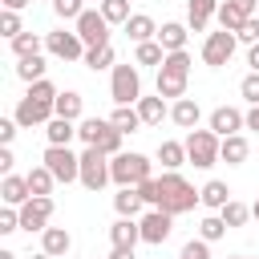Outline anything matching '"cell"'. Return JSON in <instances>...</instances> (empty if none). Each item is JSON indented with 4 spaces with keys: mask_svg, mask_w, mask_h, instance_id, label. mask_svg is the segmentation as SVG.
<instances>
[{
    "mask_svg": "<svg viewBox=\"0 0 259 259\" xmlns=\"http://www.w3.org/2000/svg\"><path fill=\"white\" fill-rule=\"evenodd\" d=\"M45 69H49V65H45V57H40V53H32V57H20V61H16V77H20V81H28V85H32V81H45Z\"/></svg>",
    "mask_w": 259,
    "mask_h": 259,
    "instance_id": "33",
    "label": "cell"
},
{
    "mask_svg": "<svg viewBox=\"0 0 259 259\" xmlns=\"http://www.w3.org/2000/svg\"><path fill=\"white\" fill-rule=\"evenodd\" d=\"M97 4H101V0H97Z\"/></svg>",
    "mask_w": 259,
    "mask_h": 259,
    "instance_id": "60",
    "label": "cell"
},
{
    "mask_svg": "<svg viewBox=\"0 0 259 259\" xmlns=\"http://www.w3.org/2000/svg\"><path fill=\"white\" fill-rule=\"evenodd\" d=\"M73 28H77V36L85 40V49H97V45H109V20L101 16V8H85L77 20H73Z\"/></svg>",
    "mask_w": 259,
    "mask_h": 259,
    "instance_id": "11",
    "label": "cell"
},
{
    "mask_svg": "<svg viewBox=\"0 0 259 259\" xmlns=\"http://www.w3.org/2000/svg\"><path fill=\"white\" fill-rule=\"evenodd\" d=\"M109 174H113V186H138V182L154 178V162L138 150H121L109 158Z\"/></svg>",
    "mask_w": 259,
    "mask_h": 259,
    "instance_id": "4",
    "label": "cell"
},
{
    "mask_svg": "<svg viewBox=\"0 0 259 259\" xmlns=\"http://www.w3.org/2000/svg\"><path fill=\"white\" fill-rule=\"evenodd\" d=\"M235 45H239V36H235V32H227V28H219V32H206V40H202V65H210V69H223V65L235 57Z\"/></svg>",
    "mask_w": 259,
    "mask_h": 259,
    "instance_id": "12",
    "label": "cell"
},
{
    "mask_svg": "<svg viewBox=\"0 0 259 259\" xmlns=\"http://www.w3.org/2000/svg\"><path fill=\"white\" fill-rule=\"evenodd\" d=\"M109 121H113L121 134H138V130L146 125V121H142V113H138V105H113Z\"/></svg>",
    "mask_w": 259,
    "mask_h": 259,
    "instance_id": "28",
    "label": "cell"
},
{
    "mask_svg": "<svg viewBox=\"0 0 259 259\" xmlns=\"http://www.w3.org/2000/svg\"><path fill=\"white\" fill-rule=\"evenodd\" d=\"M186 36H190V24H178V20H166V24L158 28V45H162L166 53L186 49Z\"/></svg>",
    "mask_w": 259,
    "mask_h": 259,
    "instance_id": "23",
    "label": "cell"
},
{
    "mask_svg": "<svg viewBox=\"0 0 259 259\" xmlns=\"http://www.w3.org/2000/svg\"><path fill=\"white\" fill-rule=\"evenodd\" d=\"M138 194L146 198V206H158V178H146V182H138Z\"/></svg>",
    "mask_w": 259,
    "mask_h": 259,
    "instance_id": "48",
    "label": "cell"
},
{
    "mask_svg": "<svg viewBox=\"0 0 259 259\" xmlns=\"http://www.w3.org/2000/svg\"><path fill=\"white\" fill-rule=\"evenodd\" d=\"M219 214H223V223H227V227H243V223L251 219V206H247V202H239V198H231Z\"/></svg>",
    "mask_w": 259,
    "mask_h": 259,
    "instance_id": "39",
    "label": "cell"
},
{
    "mask_svg": "<svg viewBox=\"0 0 259 259\" xmlns=\"http://www.w3.org/2000/svg\"><path fill=\"white\" fill-rule=\"evenodd\" d=\"M198 117H202V109H198L194 97H178V101L170 105V121H174L178 130H198Z\"/></svg>",
    "mask_w": 259,
    "mask_h": 259,
    "instance_id": "19",
    "label": "cell"
},
{
    "mask_svg": "<svg viewBox=\"0 0 259 259\" xmlns=\"http://www.w3.org/2000/svg\"><path fill=\"white\" fill-rule=\"evenodd\" d=\"M219 138H231V134H243L247 130V113L239 109V105H219V109H210V121H206Z\"/></svg>",
    "mask_w": 259,
    "mask_h": 259,
    "instance_id": "15",
    "label": "cell"
},
{
    "mask_svg": "<svg viewBox=\"0 0 259 259\" xmlns=\"http://www.w3.org/2000/svg\"><path fill=\"white\" fill-rule=\"evenodd\" d=\"M16 158H12V146H0V174H12Z\"/></svg>",
    "mask_w": 259,
    "mask_h": 259,
    "instance_id": "49",
    "label": "cell"
},
{
    "mask_svg": "<svg viewBox=\"0 0 259 259\" xmlns=\"http://www.w3.org/2000/svg\"><path fill=\"white\" fill-rule=\"evenodd\" d=\"M247 130H255V134H259V105H251V109H247Z\"/></svg>",
    "mask_w": 259,
    "mask_h": 259,
    "instance_id": "51",
    "label": "cell"
},
{
    "mask_svg": "<svg viewBox=\"0 0 259 259\" xmlns=\"http://www.w3.org/2000/svg\"><path fill=\"white\" fill-rule=\"evenodd\" d=\"M214 20H219V28H227V32H239L247 16H243V12H239V8L231 4V0H223V4H219V16H214Z\"/></svg>",
    "mask_w": 259,
    "mask_h": 259,
    "instance_id": "37",
    "label": "cell"
},
{
    "mask_svg": "<svg viewBox=\"0 0 259 259\" xmlns=\"http://www.w3.org/2000/svg\"><path fill=\"white\" fill-rule=\"evenodd\" d=\"M219 4L223 0H186V24H190V32H206V24L219 16Z\"/></svg>",
    "mask_w": 259,
    "mask_h": 259,
    "instance_id": "17",
    "label": "cell"
},
{
    "mask_svg": "<svg viewBox=\"0 0 259 259\" xmlns=\"http://www.w3.org/2000/svg\"><path fill=\"white\" fill-rule=\"evenodd\" d=\"M243 259H251V255H243Z\"/></svg>",
    "mask_w": 259,
    "mask_h": 259,
    "instance_id": "59",
    "label": "cell"
},
{
    "mask_svg": "<svg viewBox=\"0 0 259 259\" xmlns=\"http://www.w3.org/2000/svg\"><path fill=\"white\" fill-rule=\"evenodd\" d=\"M28 259H53V255H49V251H40V255H28Z\"/></svg>",
    "mask_w": 259,
    "mask_h": 259,
    "instance_id": "57",
    "label": "cell"
},
{
    "mask_svg": "<svg viewBox=\"0 0 259 259\" xmlns=\"http://www.w3.org/2000/svg\"><path fill=\"white\" fill-rule=\"evenodd\" d=\"M202 198H198V190L178 174V170H162V178H158V206L162 210H170V214H186V210H194Z\"/></svg>",
    "mask_w": 259,
    "mask_h": 259,
    "instance_id": "1",
    "label": "cell"
},
{
    "mask_svg": "<svg viewBox=\"0 0 259 259\" xmlns=\"http://www.w3.org/2000/svg\"><path fill=\"white\" fill-rule=\"evenodd\" d=\"M4 8H12V12H20V8H28V0H0Z\"/></svg>",
    "mask_w": 259,
    "mask_h": 259,
    "instance_id": "54",
    "label": "cell"
},
{
    "mask_svg": "<svg viewBox=\"0 0 259 259\" xmlns=\"http://www.w3.org/2000/svg\"><path fill=\"white\" fill-rule=\"evenodd\" d=\"M219 150H223V138L206 125V130H190L186 134V162L190 166H198V170H210L214 162H223L219 158Z\"/></svg>",
    "mask_w": 259,
    "mask_h": 259,
    "instance_id": "5",
    "label": "cell"
},
{
    "mask_svg": "<svg viewBox=\"0 0 259 259\" xmlns=\"http://www.w3.org/2000/svg\"><path fill=\"white\" fill-rule=\"evenodd\" d=\"M49 219H53V198H49V194H32V198L20 206V231H28V235H32V231L40 235V231L49 227Z\"/></svg>",
    "mask_w": 259,
    "mask_h": 259,
    "instance_id": "14",
    "label": "cell"
},
{
    "mask_svg": "<svg viewBox=\"0 0 259 259\" xmlns=\"http://www.w3.org/2000/svg\"><path fill=\"white\" fill-rule=\"evenodd\" d=\"M77 138H81L85 146L105 150L109 158H113V154H121V142H125V134H121L109 117H81V121H77Z\"/></svg>",
    "mask_w": 259,
    "mask_h": 259,
    "instance_id": "3",
    "label": "cell"
},
{
    "mask_svg": "<svg viewBox=\"0 0 259 259\" xmlns=\"http://www.w3.org/2000/svg\"><path fill=\"white\" fill-rule=\"evenodd\" d=\"M0 198H4V206H24V202L32 198L28 178H20V174H4V182H0Z\"/></svg>",
    "mask_w": 259,
    "mask_h": 259,
    "instance_id": "20",
    "label": "cell"
},
{
    "mask_svg": "<svg viewBox=\"0 0 259 259\" xmlns=\"http://www.w3.org/2000/svg\"><path fill=\"white\" fill-rule=\"evenodd\" d=\"M178 259H210V243L206 239H190V243H182Z\"/></svg>",
    "mask_w": 259,
    "mask_h": 259,
    "instance_id": "41",
    "label": "cell"
},
{
    "mask_svg": "<svg viewBox=\"0 0 259 259\" xmlns=\"http://www.w3.org/2000/svg\"><path fill=\"white\" fill-rule=\"evenodd\" d=\"M8 49H12V57L20 61V57H32V53H40V49H45V36H36V32H20L16 40H8Z\"/></svg>",
    "mask_w": 259,
    "mask_h": 259,
    "instance_id": "35",
    "label": "cell"
},
{
    "mask_svg": "<svg viewBox=\"0 0 259 259\" xmlns=\"http://www.w3.org/2000/svg\"><path fill=\"white\" fill-rule=\"evenodd\" d=\"M231 4H235L243 16H255V8H259V0H231Z\"/></svg>",
    "mask_w": 259,
    "mask_h": 259,
    "instance_id": "50",
    "label": "cell"
},
{
    "mask_svg": "<svg viewBox=\"0 0 259 259\" xmlns=\"http://www.w3.org/2000/svg\"><path fill=\"white\" fill-rule=\"evenodd\" d=\"M231 259H243V255H231Z\"/></svg>",
    "mask_w": 259,
    "mask_h": 259,
    "instance_id": "58",
    "label": "cell"
},
{
    "mask_svg": "<svg viewBox=\"0 0 259 259\" xmlns=\"http://www.w3.org/2000/svg\"><path fill=\"white\" fill-rule=\"evenodd\" d=\"M20 231V206H4L0 210V235H12Z\"/></svg>",
    "mask_w": 259,
    "mask_h": 259,
    "instance_id": "44",
    "label": "cell"
},
{
    "mask_svg": "<svg viewBox=\"0 0 259 259\" xmlns=\"http://www.w3.org/2000/svg\"><path fill=\"white\" fill-rule=\"evenodd\" d=\"M109 243H113V247H125V251H134V247L142 243V223H138V219H125V214H117V223L109 227Z\"/></svg>",
    "mask_w": 259,
    "mask_h": 259,
    "instance_id": "16",
    "label": "cell"
},
{
    "mask_svg": "<svg viewBox=\"0 0 259 259\" xmlns=\"http://www.w3.org/2000/svg\"><path fill=\"white\" fill-rule=\"evenodd\" d=\"M247 154H251V142H247L243 134H231V138H223V150H219V158H223L227 166H243V162H247Z\"/></svg>",
    "mask_w": 259,
    "mask_h": 259,
    "instance_id": "27",
    "label": "cell"
},
{
    "mask_svg": "<svg viewBox=\"0 0 259 259\" xmlns=\"http://www.w3.org/2000/svg\"><path fill=\"white\" fill-rule=\"evenodd\" d=\"M247 65L259 73V45H251V49H247Z\"/></svg>",
    "mask_w": 259,
    "mask_h": 259,
    "instance_id": "52",
    "label": "cell"
},
{
    "mask_svg": "<svg viewBox=\"0 0 259 259\" xmlns=\"http://www.w3.org/2000/svg\"><path fill=\"white\" fill-rule=\"evenodd\" d=\"M45 49L57 61H85V40L77 36V28H53V32H45Z\"/></svg>",
    "mask_w": 259,
    "mask_h": 259,
    "instance_id": "9",
    "label": "cell"
},
{
    "mask_svg": "<svg viewBox=\"0 0 259 259\" xmlns=\"http://www.w3.org/2000/svg\"><path fill=\"white\" fill-rule=\"evenodd\" d=\"M190 53L186 49H178V53H166V61H162V69H158V93L162 97H170V101H178V97H186V81H190Z\"/></svg>",
    "mask_w": 259,
    "mask_h": 259,
    "instance_id": "2",
    "label": "cell"
},
{
    "mask_svg": "<svg viewBox=\"0 0 259 259\" xmlns=\"http://www.w3.org/2000/svg\"><path fill=\"white\" fill-rule=\"evenodd\" d=\"M12 117L20 121V130H32V125H49V121L57 117V101H40V97L24 93V97L16 101V109H12Z\"/></svg>",
    "mask_w": 259,
    "mask_h": 259,
    "instance_id": "10",
    "label": "cell"
},
{
    "mask_svg": "<svg viewBox=\"0 0 259 259\" xmlns=\"http://www.w3.org/2000/svg\"><path fill=\"white\" fill-rule=\"evenodd\" d=\"M105 182H113V174H109V154L97 150V146H85V150H81V186L97 194V190H105Z\"/></svg>",
    "mask_w": 259,
    "mask_h": 259,
    "instance_id": "7",
    "label": "cell"
},
{
    "mask_svg": "<svg viewBox=\"0 0 259 259\" xmlns=\"http://www.w3.org/2000/svg\"><path fill=\"white\" fill-rule=\"evenodd\" d=\"M57 182H81V154H73L69 146H45V158H40Z\"/></svg>",
    "mask_w": 259,
    "mask_h": 259,
    "instance_id": "8",
    "label": "cell"
},
{
    "mask_svg": "<svg viewBox=\"0 0 259 259\" xmlns=\"http://www.w3.org/2000/svg\"><path fill=\"white\" fill-rule=\"evenodd\" d=\"M113 210L125 214V219H142V214H146V198L138 194V186H117V194H113Z\"/></svg>",
    "mask_w": 259,
    "mask_h": 259,
    "instance_id": "18",
    "label": "cell"
},
{
    "mask_svg": "<svg viewBox=\"0 0 259 259\" xmlns=\"http://www.w3.org/2000/svg\"><path fill=\"white\" fill-rule=\"evenodd\" d=\"M97 8H101V16H105L109 24H125V20L134 16V12H130V0H101Z\"/></svg>",
    "mask_w": 259,
    "mask_h": 259,
    "instance_id": "38",
    "label": "cell"
},
{
    "mask_svg": "<svg viewBox=\"0 0 259 259\" xmlns=\"http://www.w3.org/2000/svg\"><path fill=\"white\" fill-rule=\"evenodd\" d=\"M45 138H49V146H69V142L77 138V121H69V117H53V121L45 125Z\"/></svg>",
    "mask_w": 259,
    "mask_h": 259,
    "instance_id": "29",
    "label": "cell"
},
{
    "mask_svg": "<svg viewBox=\"0 0 259 259\" xmlns=\"http://www.w3.org/2000/svg\"><path fill=\"white\" fill-rule=\"evenodd\" d=\"M121 28H125V36H130L134 45H142V40H158V24H154V16H146V12H134Z\"/></svg>",
    "mask_w": 259,
    "mask_h": 259,
    "instance_id": "22",
    "label": "cell"
},
{
    "mask_svg": "<svg viewBox=\"0 0 259 259\" xmlns=\"http://www.w3.org/2000/svg\"><path fill=\"white\" fill-rule=\"evenodd\" d=\"M239 93H243V101H247V105H259V73H255V69L239 81Z\"/></svg>",
    "mask_w": 259,
    "mask_h": 259,
    "instance_id": "43",
    "label": "cell"
},
{
    "mask_svg": "<svg viewBox=\"0 0 259 259\" xmlns=\"http://www.w3.org/2000/svg\"><path fill=\"white\" fill-rule=\"evenodd\" d=\"M28 93H32V97H40V101H57V93H61V89L45 77V81H32V85H28Z\"/></svg>",
    "mask_w": 259,
    "mask_h": 259,
    "instance_id": "45",
    "label": "cell"
},
{
    "mask_svg": "<svg viewBox=\"0 0 259 259\" xmlns=\"http://www.w3.org/2000/svg\"><path fill=\"white\" fill-rule=\"evenodd\" d=\"M69 247H73V235H69L65 227H45V231H40V251H49L53 259H65Z\"/></svg>",
    "mask_w": 259,
    "mask_h": 259,
    "instance_id": "21",
    "label": "cell"
},
{
    "mask_svg": "<svg viewBox=\"0 0 259 259\" xmlns=\"http://www.w3.org/2000/svg\"><path fill=\"white\" fill-rule=\"evenodd\" d=\"M109 259H134V251H125V247H113V251H109Z\"/></svg>",
    "mask_w": 259,
    "mask_h": 259,
    "instance_id": "53",
    "label": "cell"
},
{
    "mask_svg": "<svg viewBox=\"0 0 259 259\" xmlns=\"http://www.w3.org/2000/svg\"><path fill=\"white\" fill-rule=\"evenodd\" d=\"M235 36H239L243 45H259V16H247V20H243V28H239Z\"/></svg>",
    "mask_w": 259,
    "mask_h": 259,
    "instance_id": "46",
    "label": "cell"
},
{
    "mask_svg": "<svg viewBox=\"0 0 259 259\" xmlns=\"http://www.w3.org/2000/svg\"><path fill=\"white\" fill-rule=\"evenodd\" d=\"M16 130H20V121H16V117H0V146H12Z\"/></svg>",
    "mask_w": 259,
    "mask_h": 259,
    "instance_id": "47",
    "label": "cell"
},
{
    "mask_svg": "<svg viewBox=\"0 0 259 259\" xmlns=\"http://www.w3.org/2000/svg\"><path fill=\"white\" fill-rule=\"evenodd\" d=\"M24 178H28V190H32V194H53V186H57V178H53V170H49L45 162L32 166Z\"/></svg>",
    "mask_w": 259,
    "mask_h": 259,
    "instance_id": "34",
    "label": "cell"
},
{
    "mask_svg": "<svg viewBox=\"0 0 259 259\" xmlns=\"http://www.w3.org/2000/svg\"><path fill=\"white\" fill-rule=\"evenodd\" d=\"M53 12H57L61 20H77V16L85 12V0H53Z\"/></svg>",
    "mask_w": 259,
    "mask_h": 259,
    "instance_id": "42",
    "label": "cell"
},
{
    "mask_svg": "<svg viewBox=\"0 0 259 259\" xmlns=\"http://www.w3.org/2000/svg\"><path fill=\"white\" fill-rule=\"evenodd\" d=\"M138 113L146 125H162V117H170V105L162 93H154V97H138Z\"/></svg>",
    "mask_w": 259,
    "mask_h": 259,
    "instance_id": "26",
    "label": "cell"
},
{
    "mask_svg": "<svg viewBox=\"0 0 259 259\" xmlns=\"http://www.w3.org/2000/svg\"><path fill=\"white\" fill-rule=\"evenodd\" d=\"M158 162H162V170H182L186 166V142H162Z\"/></svg>",
    "mask_w": 259,
    "mask_h": 259,
    "instance_id": "31",
    "label": "cell"
},
{
    "mask_svg": "<svg viewBox=\"0 0 259 259\" xmlns=\"http://www.w3.org/2000/svg\"><path fill=\"white\" fill-rule=\"evenodd\" d=\"M113 65H117V53H113V45H97V49H85V69L101 73V69H113Z\"/></svg>",
    "mask_w": 259,
    "mask_h": 259,
    "instance_id": "32",
    "label": "cell"
},
{
    "mask_svg": "<svg viewBox=\"0 0 259 259\" xmlns=\"http://www.w3.org/2000/svg\"><path fill=\"white\" fill-rule=\"evenodd\" d=\"M227 231H231V227L223 223V214H219V210H214V214H206V219L198 223V239H206V243H219Z\"/></svg>",
    "mask_w": 259,
    "mask_h": 259,
    "instance_id": "36",
    "label": "cell"
},
{
    "mask_svg": "<svg viewBox=\"0 0 259 259\" xmlns=\"http://www.w3.org/2000/svg\"><path fill=\"white\" fill-rule=\"evenodd\" d=\"M251 219H259V198H255V202H251Z\"/></svg>",
    "mask_w": 259,
    "mask_h": 259,
    "instance_id": "56",
    "label": "cell"
},
{
    "mask_svg": "<svg viewBox=\"0 0 259 259\" xmlns=\"http://www.w3.org/2000/svg\"><path fill=\"white\" fill-rule=\"evenodd\" d=\"M134 61H138V65H146V69H162L166 49H162L158 40H142V45H134Z\"/></svg>",
    "mask_w": 259,
    "mask_h": 259,
    "instance_id": "30",
    "label": "cell"
},
{
    "mask_svg": "<svg viewBox=\"0 0 259 259\" xmlns=\"http://www.w3.org/2000/svg\"><path fill=\"white\" fill-rule=\"evenodd\" d=\"M20 32H24V24H20V12L4 8V12H0V36H4V40H16Z\"/></svg>",
    "mask_w": 259,
    "mask_h": 259,
    "instance_id": "40",
    "label": "cell"
},
{
    "mask_svg": "<svg viewBox=\"0 0 259 259\" xmlns=\"http://www.w3.org/2000/svg\"><path fill=\"white\" fill-rule=\"evenodd\" d=\"M138 69H142L138 61L113 65V73H109V97H113V105H138V97H142V73Z\"/></svg>",
    "mask_w": 259,
    "mask_h": 259,
    "instance_id": "6",
    "label": "cell"
},
{
    "mask_svg": "<svg viewBox=\"0 0 259 259\" xmlns=\"http://www.w3.org/2000/svg\"><path fill=\"white\" fill-rule=\"evenodd\" d=\"M0 259H20V255L16 251H0Z\"/></svg>",
    "mask_w": 259,
    "mask_h": 259,
    "instance_id": "55",
    "label": "cell"
},
{
    "mask_svg": "<svg viewBox=\"0 0 259 259\" xmlns=\"http://www.w3.org/2000/svg\"><path fill=\"white\" fill-rule=\"evenodd\" d=\"M57 117L81 121V117H85V97H81L77 89H61V93H57Z\"/></svg>",
    "mask_w": 259,
    "mask_h": 259,
    "instance_id": "25",
    "label": "cell"
},
{
    "mask_svg": "<svg viewBox=\"0 0 259 259\" xmlns=\"http://www.w3.org/2000/svg\"><path fill=\"white\" fill-rule=\"evenodd\" d=\"M198 198H202V206H206V210H223V206L231 202V186H227L223 178H210V182H202Z\"/></svg>",
    "mask_w": 259,
    "mask_h": 259,
    "instance_id": "24",
    "label": "cell"
},
{
    "mask_svg": "<svg viewBox=\"0 0 259 259\" xmlns=\"http://www.w3.org/2000/svg\"><path fill=\"white\" fill-rule=\"evenodd\" d=\"M138 223H142V243H150V247H162L174 231V214L162 210V206H146V214Z\"/></svg>",
    "mask_w": 259,
    "mask_h": 259,
    "instance_id": "13",
    "label": "cell"
}]
</instances>
